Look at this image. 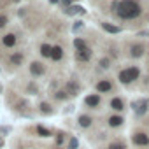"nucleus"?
I'll use <instances>...</instances> for the list:
<instances>
[{
    "instance_id": "1",
    "label": "nucleus",
    "mask_w": 149,
    "mask_h": 149,
    "mask_svg": "<svg viewBox=\"0 0 149 149\" xmlns=\"http://www.w3.org/2000/svg\"><path fill=\"white\" fill-rule=\"evenodd\" d=\"M114 14L119 19L133 21L142 14V6L139 0H118L114 4Z\"/></svg>"
},
{
    "instance_id": "2",
    "label": "nucleus",
    "mask_w": 149,
    "mask_h": 149,
    "mask_svg": "<svg viewBox=\"0 0 149 149\" xmlns=\"http://www.w3.org/2000/svg\"><path fill=\"white\" fill-rule=\"evenodd\" d=\"M140 77V68L137 65H130V67H125L118 72V81L125 86H130L132 83H135L137 79Z\"/></svg>"
},
{
    "instance_id": "3",
    "label": "nucleus",
    "mask_w": 149,
    "mask_h": 149,
    "mask_svg": "<svg viewBox=\"0 0 149 149\" xmlns=\"http://www.w3.org/2000/svg\"><path fill=\"white\" fill-rule=\"evenodd\" d=\"M130 140L135 147L139 149H149V132L146 128H137L132 132Z\"/></svg>"
},
{
    "instance_id": "4",
    "label": "nucleus",
    "mask_w": 149,
    "mask_h": 149,
    "mask_svg": "<svg viewBox=\"0 0 149 149\" xmlns=\"http://www.w3.org/2000/svg\"><path fill=\"white\" fill-rule=\"evenodd\" d=\"M95 90H97V93L111 95V93H114L116 84H114V81H112V79H109V77H102V79H98V81L95 83Z\"/></svg>"
},
{
    "instance_id": "5",
    "label": "nucleus",
    "mask_w": 149,
    "mask_h": 149,
    "mask_svg": "<svg viewBox=\"0 0 149 149\" xmlns=\"http://www.w3.org/2000/svg\"><path fill=\"white\" fill-rule=\"evenodd\" d=\"M28 72H30V76H32V77L40 79V77H44V76H46L47 68H46V65H44L42 61L33 60V61H30V65H28Z\"/></svg>"
},
{
    "instance_id": "6",
    "label": "nucleus",
    "mask_w": 149,
    "mask_h": 149,
    "mask_svg": "<svg viewBox=\"0 0 149 149\" xmlns=\"http://www.w3.org/2000/svg\"><path fill=\"white\" fill-rule=\"evenodd\" d=\"M18 42H19V37H18L16 32H7L0 37V46L4 49H13V47L18 46Z\"/></svg>"
},
{
    "instance_id": "7",
    "label": "nucleus",
    "mask_w": 149,
    "mask_h": 149,
    "mask_svg": "<svg viewBox=\"0 0 149 149\" xmlns=\"http://www.w3.org/2000/svg\"><path fill=\"white\" fill-rule=\"evenodd\" d=\"M63 90H65V93H67L70 98H74V97H77V95L83 91V84H81L77 79H68V81L63 84Z\"/></svg>"
},
{
    "instance_id": "8",
    "label": "nucleus",
    "mask_w": 149,
    "mask_h": 149,
    "mask_svg": "<svg viewBox=\"0 0 149 149\" xmlns=\"http://www.w3.org/2000/svg\"><path fill=\"white\" fill-rule=\"evenodd\" d=\"M146 51H147V46H146L144 42H132V44L128 46V56L133 58V60L142 58V56L146 54Z\"/></svg>"
},
{
    "instance_id": "9",
    "label": "nucleus",
    "mask_w": 149,
    "mask_h": 149,
    "mask_svg": "<svg viewBox=\"0 0 149 149\" xmlns=\"http://www.w3.org/2000/svg\"><path fill=\"white\" fill-rule=\"evenodd\" d=\"M109 109H111L112 112H116V114H123L125 109H126V102H125V98L119 97V95L112 97V98L109 100Z\"/></svg>"
},
{
    "instance_id": "10",
    "label": "nucleus",
    "mask_w": 149,
    "mask_h": 149,
    "mask_svg": "<svg viewBox=\"0 0 149 149\" xmlns=\"http://www.w3.org/2000/svg\"><path fill=\"white\" fill-rule=\"evenodd\" d=\"M25 60H26V56H25V53H23V51H13V53L7 56V63H9L13 68L21 67V65L25 63Z\"/></svg>"
},
{
    "instance_id": "11",
    "label": "nucleus",
    "mask_w": 149,
    "mask_h": 149,
    "mask_svg": "<svg viewBox=\"0 0 149 149\" xmlns=\"http://www.w3.org/2000/svg\"><path fill=\"white\" fill-rule=\"evenodd\" d=\"M105 125H107L109 128H112V130L121 128V126L125 125V116H123V114H116V112H112V114H109V116L105 118Z\"/></svg>"
},
{
    "instance_id": "12",
    "label": "nucleus",
    "mask_w": 149,
    "mask_h": 149,
    "mask_svg": "<svg viewBox=\"0 0 149 149\" xmlns=\"http://www.w3.org/2000/svg\"><path fill=\"white\" fill-rule=\"evenodd\" d=\"M84 105H86L88 109H93V111L100 109V105H102V95H100V93H90V95L84 98Z\"/></svg>"
},
{
    "instance_id": "13",
    "label": "nucleus",
    "mask_w": 149,
    "mask_h": 149,
    "mask_svg": "<svg viewBox=\"0 0 149 149\" xmlns=\"http://www.w3.org/2000/svg\"><path fill=\"white\" fill-rule=\"evenodd\" d=\"M74 58H76V61H79V63H88V61H91V58H93V49L88 46L86 49L74 51Z\"/></svg>"
},
{
    "instance_id": "14",
    "label": "nucleus",
    "mask_w": 149,
    "mask_h": 149,
    "mask_svg": "<svg viewBox=\"0 0 149 149\" xmlns=\"http://www.w3.org/2000/svg\"><path fill=\"white\" fill-rule=\"evenodd\" d=\"M95 125V118L91 116V114H79L77 116V126L79 128H83V130H90L91 126Z\"/></svg>"
},
{
    "instance_id": "15",
    "label": "nucleus",
    "mask_w": 149,
    "mask_h": 149,
    "mask_svg": "<svg viewBox=\"0 0 149 149\" xmlns=\"http://www.w3.org/2000/svg\"><path fill=\"white\" fill-rule=\"evenodd\" d=\"M132 107H133V111H135L137 116H144V114H147V111H149V100H147V98H140V100L133 102Z\"/></svg>"
},
{
    "instance_id": "16",
    "label": "nucleus",
    "mask_w": 149,
    "mask_h": 149,
    "mask_svg": "<svg viewBox=\"0 0 149 149\" xmlns=\"http://www.w3.org/2000/svg\"><path fill=\"white\" fill-rule=\"evenodd\" d=\"M104 149H128V146L123 139H112L104 146Z\"/></svg>"
},
{
    "instance_id": "17",
    "label": "nucleus",
    "mask_w": 149,
    "mask_h": 149,
    "mask_svg": "<svg viewBox=\"0 0 149 149\" xmlns=\"http://www.w3.org/2000/svg\"><path fill=\"white\" fill-rule=\"evenodd\" d=\"M35 135L40 137V139H49V137H53V130L51 128H46L42 125H37L35 126Z\"/></svg>"
},
{
    "instance_id": "18",
    "label": "nucleus",
    "mask_w": 149,
    "mask_h": 149,
    "mask_svg": "<svg viewBox=\"0 0 149 149\" xmlns=\"http://www.w3.org/2000/svg\"><path fill=\"white\" fill-rule=\"evenodd\" d=\"M65 56V51L61 46H53V53H51V60L53 61H61Z\"/></svg>"
},
{
    "instance_id": "19",
    "label": "nucleus",
    "mask_w": 149,
    "mask_h": 149,
    "mask_svg": "<svg viewBox=\"0 0 149 149\" xmlns=\"http://www.w3.org/2000/svg\"><path fill=\"white\" fill-rule=\"evenodd\" d=\"M39 51H40V56H42V58H49V60H51V53H53V46H51V44L42 42V44L39 46Z\"/></svg>"
},
{
    "instance_id": "20",
    "label": "nucleus",
    "mask_w": 149,
    "mask_h": 149,
    "mask_svg": "<svg viewBox=\"0 0 149 149\" xmlns=\"http://www.w3.org/2000/svg\"><path fill=\"white\" fill-rule=\"evenodd\" d=\"M39 112L44 114V116H49V114H54V109L49 102H40L39 104Z\"/></svg>"
},
{
    "instance_id": "21",
    "label": "nucleus",
    "mask_w": 149,
    "mask_h": 149,
    "mask_svg": "<svg viewBox=\"0 0 149 149\" xmlns=\"http://www.w3.org/2000/svg\"><path fill=\"white\" fill-rule=\"evenodd\" d=\"M53 98L54 100H58V102H65V100H68L70 97L65 93V90L61 88V90H56V91H53Z\"/></svg>"
},
{
    "instance_id": "22",
    "label": "nucleus",
    "mask_w": 149,
    "mask_h": 149,
    "mask_svg": "<svg viewBox=\"0 0 149 149\" xmlns=\"http://www.w3.org/2000/svg\"><path fill=\"white\" fill-rule=\"evenodd\" d=\"M100 26H102V30H104V32H109V33H119V32H121V28H119V26L111 25V23H102Z\"/></svg>"
},
{
    "instance_id": "23",
    "label": "nucleus",
    "mask_w": 149,
    "mask_h": 149,
    "mask_svg": "<svg viewBox=\"0 0 149 149\" xmlns=\"http://www.w3.org/2000/svg\"><path fill=\"white\" fill-rule=\"evenodd\" d=\"M98 67L104 68V70H109V68L112 67V60H111L109 56H102V58L98 60Z\"/></svg>"
},
{
    "instance_id": "24",
    "label": "nucleus",
    "mask_w": 149,
    "mask_h": 149,
    "mask_svg": "<svg viewBox=\"0 0 149 149\" xmlns=\"http://www.w3.org/2000/svg\"><path fill=\"white\" fill-rule=\"evenodd\" d=\"M68 139H70V135L67 132H58V135H56V147H61L65 144V140H68Z\"/></svg>"
},
{
    "instance_id": "25",
    "label": "nucleus",
    "mask_w": 149,
    "mask_h": 149,
    "mask_svg": "<svg viewBox=\"0 0 149 149\" xmlns=\"http://www.w3.org/2000/svg\"><path fill=\"white\" fill-rule=\"evenodd\" d=\"M86 47H88V42H86L84 39H81V37H76V39H74V49H76V51L86 49Z\"/></svg>"
},
{
    "instance_id": "26",
    "label": "nucleus",
    "mask_w": 149,
    "mask_h": 149,
    "mask_svg": "<svg viewBox=\"0 0 149 149\" xmlns=\"http://www.w3.org/2000/svg\"><path fill=\"white\" fill-rule=\"evenodd\" d=\"M25 93H28V95H39V86H37L33 81H30V83L26 84V90H25Z\"/></svg>"
},
{
    "instance_id": "27",
    "label": "nucleus",
    "mask_w": 149,
    "mask_h": 149,
    "mask_svg": "<svg viewBox=\"0 0 149 149\" xmlns=\"http://www.w3.org/2000/svg\"><path fill=\"white\" fill-rule=\"evenodd\" d=\"M65 13H67V14H83L84 9H83L81 6H70V7L65 9Z\"/></svg>"
},
{
    "instance_id": "28",
    "label": "nucleus",
    "mask_w": 149,
    "mask_h": 149,
    "mask_svg": "<svg viewBox=\"0 0 149 149\" xmlns=\"http://www.w3.org/2000/svg\"><path fill=\"white\" fill-rule=\"evenodd\" d=\"M9 16L7 14H4V13H0V30H4V28H7V25H9Z\"/></svg>"
},
{
    "instance_id": "29",
    "label": "nucleus",
    "mask_w": 149,
    "mask_h": 149,
    "mask_svg": "<svg viewBox=\"0 0 149 149\" xmlns=\"http://www.w3.org/2000/svg\"><path fill=\"white\" fill-rule=\"evenodd\" d=\"M79 147V140H77V137H70L68 139V146H67V149H77Z\"/></svg>"
},
{
    "instance_id": "30",
    "label": "nucleus",
    "mask_w": 149,
    "mask_h": 149,
    "mask_svg": "<svg viewBox=\"0 0 149 149\" xmlns=\"http://www.w3.org/2000/svg\"><path fill=\"white\" fill-rule=\"evenodd\" d=\"M60 2L63 4V7H70V4L74 2V0H60Z\"/></svg>"
},
{
    "instance_id": "31",
    "label": "nucleus",
    "mask_w": 149,
    "mask_h": 149,
    "mask_svg": "<svg viewBox=\"0 0 149 149\" xmlns=\"http://www.w3.org/2000/svg\"><path fill=\"white\" fill-rule=\"evenodd\" d=\"M81 26H83V21H77L76 25H74V28H72V30H74V32H77V30H79Z\"/></svg>"
},
{
    "instance_id": "32",
    "label": "nucleus",
    "mask_w": 149,
    "mask_h": 149,
    "mask_svg": "<svg viewBox=\"0 0 149 149\" xmlns=\"http://www.w3.org/2000/svg\"><path fill=\"white\" fill-rule=\"evenodd\" d=\"M144 125H146V126H149V116H146V119H144Z\"/></svg>"
},
{
    "instance_id": "33",
    "label": "nucleus",
    "mask_w": 149,
    "mask_h": 149,
    "mask_svg": "<svg viewBox=\"0 0 149 149\" xmlns=\"http://www.w3.org/2000/svg\"><path fill=\"white\" fill-rule=\"evenodd\" d=\"M47 2H49V4H58L60 0H47Z\"/></svg>"
},
{
    "instance_id": "34",
    "label": "nucleus",
    "mask_w": 149,
    "mask_h": 149,
    "mask_svg": "<svg viewBox=\"0 0 149 149\" xmlns=\"http://www.w3.org/2000/svg\"><path fill=\"white\" fill-rule=\"evenodd\" d=\"M2 147H4V140H2V139H0V149H2Z\"/></svg>"
},
{
    "instance_id": "35",
    "label": "nucleus",
    "mask_w": 149,
    "mask_h": 149,
    "mask_svg": "<svg viewBox=\"0 0 149 149\" xmlns=\"http://www.w3.org/2000/svg\"><path fill=\"white\" fill-rule=\"evenodd\" d=\"M9 2H13V4H16V2H19V0H9Z\"/></svg>"
},
{
    "instance_id": "36",
    "label": "nucleus",
    "mask_w": 149,
    "mask_h": 149,
    "mask_svg": "<svg viewBox=\"0 0 149 149\" xmlns=\"http://www.w3.org/2000/svg\"><path fill=\"white\" fill-rule=\"evenodd\" d=\"M0 93H2V86H0Z\"/></svg>"
},
{
    "instance_id": "37",
    "label": "nucleus",
    "mask_w": 149,
    "mask_h": 149,
    "mask_svg": "<svg viewBox=\"0 0 149 149\" xmlns=\"http://www.w3.org/2000/svg\"><path fill=\"white\" fill-rule=\"evenodd\" d=\"M54 149H61V147H54Z\"/></svg>"
}]
</instances>
